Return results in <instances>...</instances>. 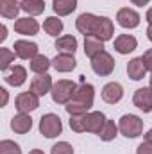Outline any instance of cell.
Instances as JSON below:
<instances>
[{
    "label": "cell",
    "instance_id": "1",
    "mask_svg": "<svg viewBox=\"0 0 152 154\" xmlns=\"http://www.w3.org/2000/svg\"><path fill=\"white\" fill-rule=\"evenodd\" d=\"M75 90H77V84L74 81H68V79H59L57 82H54L52 86V100L56 104H68L74 95H75Z\"/></svg>",
    "mask_w": 152,
    "mask_h": 154
},
{
    "label": "cell",
    "instance_id": "2",
    "mask_svg": "<svg viewBox=\"0 0 152 154\" xmlns=\"http://www.w3.org/2000/svg\"><path fill=\"white\" fill-rule=\"evenodd\" d=\"M118 129L125 138H138L143 133V120L138 115H123L118 120Z\"/></svg>",
    "mask_w": 152,
    "mask_h": 154
},
{
    "label": "cell",
    "instance_id": "3",
    "mask_svg": "<svg viewBox=\"0 0 152 154\" xmlns=\"http://www.w3.org/2000/svg\"><path fill=\"white\" fill-rule=\"evenodd\" d=\"M39 133L45 138H56L63 133V122L56 113H47L39 120Z\"/></svg>",
    "mask_w": 152,
    "mask_h": 154
},
{
    "label": "cell",
    "instance_id": "4",
    "mask_svg": "<svg viewBox=\"0 0 152 154\" xmlns=\"http://www.w3.org/2000/svg\"><path fill=\"white\" fill-rule=\"evenodd\" d=\"M91 70L100 77H106V75H111L114 70V59L109 52H100L97 57L91 59Z\"/></svg>",
    "mask_w": 152,
    "mask_h": 154
},
{
    "label": "cell",
    "instance_id": "5",
    "mask_svg": "<svg viewBox=\"0 0 152 154\" xmlns=\"http://www.w3.org/2000/svg\"><path fill=\"white\" fill-rule=\"evenodd\" d=\"M14 108L18 109V113H31V111H36L39 108V97L34 95L32 91H23L20 95H16L14 99Z\"/></svg>",
    "mask_w": 152,
    "mask_h": 154
},
{
    "label": "cell",
    "instance_id": "6",
    "mask_svg": "<svg viewBox=\"0 0 152 154\" xmlns=\"http://www.w3.org/2000/svg\"><path fill=\"white\" fill-rule=\"evenodd\" d=\"M72 100H75L79 104L86 106L88 109H91V106H93V102H95V88H93V84L84 82V79H81V84L77 86L75 95H74Z\"/></svg>",
    "mask_w": 152,
    "mask_h": 154
},
{
    "label": "cell",
    "instance_id": "7",
    "mask_svg": "<svg viewBox=\"0 0 152 154\" xmlns=\"http://www.w3.org/2000/svg\"><path fill=\"white\" fill-rule=\"evenodd\" d=\"M99 18L100 16H95L91 13H82V14L77 16L75 29L84 36H93L95 31H97V25H99Z\"/></svg>",
    "mask_w": 152,
    "mask_h": 154
},
{
    "label": "cell",
    "instance_id": "8",
    "mask_svg": "<svg viewBox=\"0 0 152 154\" xmlns=\"http://www.w3.org/2000/svg\"><path fill=\"white\" fill-rule=\"evenodd\" d=\"M140 20H141V16L131 7H122L116 13V22L123 29H136L140 25Z\"/></svg>",
    "mask_w": 152,
    "mask_h": 154
},
{
    "label": "cell",
    "instance_id": "9",
    "mask_svg": "<svg viewBox=\"0 0 152 154\" xmlns=\"http://www.w3.org/2000/svg\"><path fill=\"white\" fill-rule=\"evenodd\" d=\"M132 104L141 109L143 113H150L152 111V88L149 86H143V88H138L134 91V97H132Z\"/></svg>",
    "mask_w": 152,
    "mask_h": 154
},
{
    "label": "cell",
    "instance_id": "10",
    "mask_svg": "<svg viewBox=\"0 0 152 154\" xmlns=\"http://www.w3.org/2000/svg\"><path fill=\"white\" fill-rule=\"evenodd\" d=\"M52 86H54L52 77L48 75V74H39V75H36L31 81V90L29 91H32L38 97H45L47 93L52 91Z\"/></svg>",
    "mask_w": 152,
    "mask_h": 154
},
{
    "label": "cell",
    "instance_id": "11",
    "mask_svg": "<svg viewBox=\"0 0 152 154\" xmlns=\"http://www.w3.org/2000/svg\"><path fill=\"white\" fill-rule=\"evenodd\" d=\"M14 32L22 34V36H36V34L39 32L38 20H34L32 16L18 18V20L14 22Z\"/></svg>",
    "mask_w": 152,
    "mask_h": 154
},
{
    "label": "cell",
    "instance_id": "12",
    "mask_svg": "<svg viewBox=\"0 0 152 154\" xmlns=\"http://www.w3.org/2000/svg\"><path fill=\"white\" fill-rule=\"evenodd\" d=\"M13 48H14V54L20 59H32V57L38 56V50H39L38 45L34 41H29V39H18V41H14Z\"/></svg>",
    "mask_w": 152,
    "mask_h": 154
},
{
    "label": "cell",
    "instance_id": "13",
    "mask_svg": "<svg viewBox=\"0 0 152 154\" xmlns=\"http://www.w3.org/2000/svg\"><path fill=\"white\" fill-rule=\"evenodd\" d=\"M123 97V88L120 82H108L102 88V100L108 104H118Z\"/></svg>",
    "mask_w": 152,
    "mask_h": 154
},
{
    "label": "cell",
    "instance_id": "14",
    "mask_svg": "<svg viewBox=\"0 0 152 154\" xmlns=\"http://www.w3.org/2000/svg\"><path fill=\"white\" fill-rule=\"evenodd\" d=\"M136 47H138V39L134 36H131V34H120V36L114 38V50L122 56L134 52Z\"/></svg>",
    "mask_w": 152,
    "mask_h": 154
},
{
    "label": "cell",
    "instance_id": "15",
    "mask_svg": "<svg viewBox=\"0 0 152 154\" xmlns=\"http://www.w3.org/2000/svg\"><path fill=\"white\" fill-rule=\"evenodd\" d=\"M52 66L61 72V74H66V72H72L74 68L77 66V61L74 57V54H57L54 59H52Z\"/></svg>",
    "mask_w": 152,
    "mask_h": 154
},
{
    "label": "cell",
    "instance_id": "16",
    "mask_svg": "<svg viewBox=\"0 0 152 154\" xmlns=\"http://www.w3.org/2000/svg\"><path fill=\"white\" fill-rule=\"evenodd\" d=\"M11 129L16 134H25L32 129V118L27 113H18L11 118Z\"/></svg>",
    "mask_w": 152,
    "mask_h": 154
},
{
    "label": "cell",
    "instance_id": "17",
    "mask_svg": "<svg viewBox=\"0 0 152 154\" xmlns=\"http://www.w3.org/2000/svg\"><path fill=\"white\" fill-rule=\"evenodd\" d=\"M106 120H108V118H106V115H104L102 111H90V113L86 115V131L99 134L100 129L104 127Z\"/></svg>",
    "mask_w": 152,
    "mask_h": 154
},
{
    "label": "cell",
    "instance_id": "18",
    "mask_svg": "<svg viewBox=\"0 0 152 154\" xmlns=\"http://www.w3.org/2000/svg\"><path fill=\"white\" fill-rule=\"evenodd\" d=\"M4 81L9 84V86H14V88H18V86H22L25 81H27V70L23 68V66H20V65H16V66H13L5 77H4Z\"/></svg>",
    "mask_w": 152,
    "mask_h": 154
},
{
    "label": "cell",
    "instance_id": "19",
    "mask_svg": "<svg viewBox=\"0 0 152 154\" xmlns=\"http://www.w3.org/2000/svg\"><path fill=\"white\" fill-rule=\"evenodd\" d=\"M113 34H114L113 22H111L108 16H100V18H99L97 31H95V34H93V36H97V38L102 39V41H108V39L113 38Z\"/></svg>",
    "mask_w": 152,
    "mask_h": 154
},
{
    "label": "cell",
    "instance_id": "20",
    "mask_svg": "<svg viewBox=\"0 0 152 154\" xmlns=\"http://www.w3.org/2000/svg\"><path fill=\"white\" fill-rule=\"evenodd\" d=\"M145 74H147V68H145V63L141 57H132L127 63V75L132 81H141Z\"/></svg>",
    "mask_w": 152,
    "mask_h": 154
},
{
    "label": "cell",
    "instance_id": "21",
    "mask_svg": "<svg viewBox=\"0 0 152 154\" xmlns=\"http://www.w3.org/2000/svg\"><path fill=\"white\" fill-rule=\"evenodd\" d=\"M84 52L90 59L97 57L100 52H104V41L97 36H84Z\"/></svg>",
    "mask_w": 152,
    "mask_h": 154
},
{
    "label": "cell",
    "instance_id": "22",
    "mask_svg": "<svg viewBox=\"0 0 152 154\" xmlns=\"http://www.w3.org/2000/svg\"><path fill=\"white\" fill-rule=\"evenodd\" d=\"M22 11V4L18 0H0V14L7 20H14Z\"/></svg>",
    "mask_w": 152,
    "mask_h": 154
},
{
    "label": "cell",
    "instance_id": "23",
    "mask_svg": "<svg viewBox=\"0 0 152 154\" xmlns=\"http://www.w3.org/2000/svg\"><path fill=\"white\" fill-rule=\"evenodd\" d=\"M56 48L63 54H75L77 50V38L72 34H66V36H59L56 39Z\"/></svg>",
    "mask_w": 152,
    "mask_h": 154
},
{
    "label": "cell",
    "instance_id": "24",
    "mask_svg": "<svg viewBox=\"0 0 152 154\" xmlns=\"http://www.w3.org/2000/svg\"><path fill=\"white\" fill-rule=\"evenodd\" d=\"M52 7L57 16H68L77 9V0H52Z\"/></svg>",
    "mask_w": 152,
    "mask_h": 154
},
{
    "label": "cell",
    "instance_id": "25",
    "mask_svg": "<svg viewBox=\"0 0 152 154\" xmlns=\"http://www.w3.org/2000/svg\"><path fill=\"white\" fill-rule=\"evenodd\" d=\"M50 66H52V61H50L47 56H43V54H38L36 57H32V59H31V65H29V68H31L36 75L47 74Z\"/></svg>",
    "mask_w": 152,
    "mask_h": 154
},
{
    "label": "cell",
    "instance_id": "26",
    "mask_svg": "<svg viewBox=\"0 0 152 154\" xmlns=\"http://www.w3.org/2000/svg\"><path fill=\"white\" fill-rule=\"evenodd\" d=\"M43 31L54 38H59V34L63 32V22L59 20V16H48L43 22Z\"/></svg>",
    "mask_w": 152,
    "mask_h": 154
},
{
    "label": "cell",
    "instance_id": "27",
    "mask_svg": "<svg viewBox=\"0 0 152 154\" xmlns=\"http://www.w3.org/2000/svg\"><path fill=\"white\" fill-rule=\"evenodd\" d=\"M22 11H25L29 16H38L45 11V2L43 0H22Z\"/></svg>",
    "mask_w": 152,
    "mask_h": 154
},
{
    "label": "cell",
    "instance_id": "28",
    "mask_svg": "<svg viewBox=\"0 0 152 154\" xmlns=\"http://www.w3.org/2000/svg\"><path fill=\"white\" fill-rule=\"evenodd\" d=\"M118 125L114 124V120H106V124H104V127L100 129V133H99V136H100V140L102 142H111L114 140L116 136H118Z\"/></svg>",
    "mask_w": 152,
    "mask_h": 154
},
{
    "label": "cell",
    "instance_id": "29",
    "mask_svg": "<svg viewBox=\"0 0 152 154\" xmlns=\"http://www.w3.org/2000/svg\"><path fill=\"white\" fill-rule=\"evenodd\" d=\"M14 57H18L16 54H14V50H9V48H0V70L2 72H5L9 66H11V63L14 61Z\"/></svg>",
    "mask_w": 152,
    "mask_h": 154
},
{
    "label": "cell",
    "instance_id": "30",
    "mask_svg": "<svg viewBox=\"0 0 152 154\" xmlns=\"http://www.w3.org/2000/svg\"><path fill=\"white\" fill-rule=\"evenodd\" d=\"M86 115H72L70 116V129L75 131V133H84L86 131Z\"/></svg>",
    "mask_w": 152,
    "mask_h": 154
},
{
    "label": "cell",
    "instance_id": "31",
    "mask_svg": "<svg viewBox=\"0 0 152 154\" xmlns=\"http://www.w3.org/2000/svg\"><path fill=\"white\" fill-rule=\"evenodd\" d=\"M0 154H22V149L13 140H2L0 142Z\"/></svg>",
    "mask_w": 152,
    "mask_h": 154
},
{
    "label": "cell",
    "instance_id": "32",
    "mask_svg": "<svg viewBox=\"0 0 152 154\" xmlns=\"http://www.w3.org/2000/svg\"><path fill=\"white\" fill-rule=\"evenodd\" d=\"M65 109H66V113L72 116V115H86V113H90V109L86 108V106H82V104H79L75 100H70L66 106H65Z\"/></svg>",
    "mask_w": 152,
    "mask_h": 154
},
{
    "label": "cell",
    "instance_id": "33",
    "mask_svg": "<svg viewBox=\"0 0 152 154\" xmlns=\"http://www.w3.org/2000/svg\"><path fill=\"white\" fill-rule=\"evenodd\" d=\"M50 154H74V147L68 142H57L50 149Z\"/></svg>",
    "mask_w": 152,
    "mask_h": 154
},
{
    "label": "cell",
    "instance_id": "34",
    "mask_svg": "<svg viewBox=\"0 0 152 154\" xmlns=\"http://www.w3.org/2000/svg\"><path fill=\"white\" fill-rule=\"evenodd\" d=\"M141 59H143V63H145L147 72H152V48H149V50H145V52H143Z\"/></svg>",
    "mask_w": 152,
    "mask_h": 154
},
{
    "label": "cell",
    "instance_id": "35",
    "mask_svg": "<svg viewBox=\"0 0 152 154\" xmlns=\"http://www.w3.org/2000/svg\"><path fill=\"white\" fill-rule=\"evenodd\" d=\"M136 154H152V143L150 142H143L138 145L136 149Z\"/></svg>",
    "mask_w": 152,
    "mask_h": 154
},
{
    "label": "cell",
    "instance_id": "36",
    "mask_svg": "<svg viewBox=\"0 0 152 154\" xmlns=\"http://www.w3.org/2000/svg\"><path fill=\"white\" fill-rule=\"evenodd\" d=\"M0 97H2V100H0V108H4V106L7 104V100H9V93H7L5 88H0Z\"/></svg>",
    "mask_w": 152,
    "mask_h": 154
},
{
    "label": "cell",
    "instance_id": "37",
    "mask_svg": "<svg viewBox=\"0 0 152 154\" xmlns=\"http://www.w3.org/2000/svg\"><path fill=\"white\" fill-rule=\"evenodd\" d=\"M5 38H7V27L2 23V25H0V43H4Z\"/></svg>",
    "mask_w": 152,
    "mask_h": 154
},
{
    "label": "cell",
    "instance_id": "38",
    "mask_svg": "<svg viewBox=\"0 0 152 154\" xmlns=\"http://www.w3.org/2000/svg\"><path fill=\"white\" fill-rule=\"evenodd\" d=\"M132 2V5H138V7H143V5H147L150 0H131Z\"/></svg>",
    "mask_w": 152,
    "mask_h": 154
},
{
    "label": "cell",
    "instance_id": "39",
    "mask_svg": "<svg viewBox=\"0 0 152 154\" xmlns=\"http://www.w3.org/2000/svg\"><path fill=\"white\" fill-rule=\"evenodd\" d=\"M145 142H150L152 143V129H149V131L145 133Z\"/></svg>",
    "mask_w": 152,
    "mask_h": 154
},
{
    "label": "cell",
    "instance_id": "40",
    "mask_svg": "<svg viewBox=\"0 0 152 154\" xmlns=\"http://www.w3.org/2000/svg\"><path fill=\"white\" fill-rule=\"evenodd\" d=\"M147 38H149V41H152V23H149V27H147Z\"/></svg>",
    "mask_w": 152,
    "mask_h": 154
},
{
    "label": "cell",
    "instance_id": "41",
    "mask_svg": "<svg viewBox=\"0 0 152 154\" xmlns=\"http://www.w3.org/2000/svg\"><path fill=\"white\" fill-rule=\"evenodd\" d=\"M145 18H147V22H149V23H152V7L149 9V11H147V14H145Z\"/></svg>",
    "mask_w": 152,
    "mask_h": 154
},
{
    "label": "cell",
    "instance_id": "42",
    "mask_svg": "<svg viewBox=\"0 0 152 154\" xmlns=\"http://www.w3.org/2000/svg\"><path fill=\"white\" fill-rule=\"evenodd\" d=\"M29 154H45V152H43V151H39V149H32Z\"/></svg>",
    "mask_w": 152,
    "mask_h": 154
},
{
    "label": "cell",
    "instance_id": "43",
    "mask_svg": "<svg viewBox=\"0 0 152 154\" xmlns=\"http://www.w3.org/2000/svg\"><path fill=\"white\" fill-rule=\"evenodd\" d=\"M150 88H152V77H150Z\"/></svg>",
    "mask_w": 152,
    "mask_h": 154
}]
</instances>
